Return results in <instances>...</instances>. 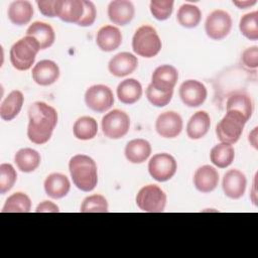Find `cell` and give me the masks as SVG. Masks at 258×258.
Wrapping results in <instances>:
<instances>
[{
  "label": "cell",
  "mask_w": 258,
  "mask_h": 258,
  "mask_svg": "<svg viewBox=\"0 0 258 258\" xmlns=\"http://www.w3.org/2000/svg\"><path fill=\"white\" fill-rule=\"evenodd\" d=\"M179 97L187 107H199L207 99V89L205 85L197 80H187L179 87Z\"/></svg>",
  "instance_id": "11"
},
{
  "label": "cell",
  "mask_w": 258,
  "mask_h": 258,
  "mask_svg": "<svg viewBox=\"0 0 258 258\" xmlns=\"http://www.w3.org/2000/svg\"><path fill=\"white\" fill-rule=\"evenodd\" d=\"M211 118L206 111L196 112L188 120L186 125V134L190 139H201L209 131Z\"/></svg>",
  "instance_id": "20"
},
{
  "label": "cell",
  "mask_w": 258,
  "mask_h": 258,
  "mask_svg": "<svg viewBox=\"0 0 258 258\" xmlns=\"http://www.w3.org/2000/svg\"><path fill=\"white\" fill-rule=\"evenodd\" d=\"M246 176L238 169H231L224 174L223 190L225 195L233 200H238L243 197L246 189Z\"/></svg>",
  "instance_id": "13"
},
{
  "label": "cell",
  "mask_w": 258,
  "mask_h": 258,
  "mask_svg": "<svg viewBox=\"0 0 258 258\" xmlns=\"http://www.w3.org/2000/svg\"><path fill=\"white\" fill-rule=\"evenodd\" d=\"M173 9L172 0H152L150 2V12L157 20H166L170 17Z\"/></svg>",
  "instance_id": "37"
},
{
  "label": "cell",
  "mask_w": 258,
  "mask_h": 258,
  "mask_svg": "<svg viewBox=\"0 0 258 258\" xmlns=\"http://www.w3.org/2000/svg\"><path fill=\"white\" fill-rule=\"evenodd\" d=\"M232 28V18L224 10H214L206 19L205 30L207 35L214 40L225 38Z\"/></svg>",
  "instance_id": "9"
},
{
  "label": "cell",
  "mask_w": 258,
  "mask_h": 258,
  "mask_svg": "<svg viewBox=\"0 0 258 258\" xmlns=\"http://www.w3.org/2000/svg\"><path fill=\"white\" fill-rule=\"evenodd\" d=\"M176 168L174 157L168 153H157L148 162L149 174L160 182L169 180L175 174Z\"/></svg>",
  "instance_id": "8"
},
{
  "label": "cell",
  "mask_w": 258,
  "mask_h": 258,
  "mask_svg": "<svg viewBox=\"0 0 258 258\" xmlns=\"http://www.w3.org/2000/svg\"><path fill=\"white\" fill-rule=\"evenodd\" d=\"M96 42L101 50L113 51L122 43L121 31L113 25H105L99 29Z\"/></svg>",
  "instance_id": "19"
},
{
  "label": "cell",
  "mask_w": 258,
  "mask_h": 258,
  "mask_svg": "<svg viewBox=\"0 0 258 258\" xmlns=\"http://www.w3.org/2000/svg\"><path fill=\"white\" fill-rule=\"evenodd\" d=\"M86 105L93 111L103 113L114 104V96L111 89L105 85H94L85 93Z\"/></svg>",
  "instance_id": "10"
},
{
  "label": "cell",
  "mask_w": 258,
  "mask_h": 258,
  "mask_svg": "<svg viewBox=\"0 0 258 258\" xmlns=\"http://www.w3.org/2000/svg\"><path fill=\"white\" fill-rule=\"evenodd\" d=\"M142 96L141 84L135 79H126L117 87V97L123 104H134Z\"/></svg>",
  "instance_id": "24"
},
{
  "label": "cell",
  "mask_w": 258,
  "mask_h": 258,
  "mask_svg": "<svg viewBox=\"0 0 258 258\" xmlns=\"http://www.w3.org/2000/svg\"><path fill=\"white\" fill-rule=\"evenodd\" d=\"M14 162L20 171L32 172L40 164V155L32 148H22L16 152Z\"/></svg>",
  "instance_id": "27"
},
{
  "label": "cell",
  "mask_w": 258,
  "mask_h": 258,
  "mask_svg": "<svg viewBox=\"0 0 258 258\" xmlns=\"http://www.w3.org/2000/svg\"><path fill=\"white\" fill-rule=\"evenodd\" d=\"M81 213H106L108 212L107 200L101 195H92L87 197L80 209Z\"/></svg>",
  "instance_id": "35"
},
{
  "label": "cell",
  "mask_w": 258,
  "mask_h": 258,
  "mask_svg": "<svg viewBox=\"0 0 258 258\" xmlns=\"http://www.w3.org/2000/svg\"><path fill=\"white\" fill-rule=\"evenodd\" d=\"M84 14L83 0H60L58 16L68 23H78Z\"/></svg>",
  "instance_id": "28"
},
{
  "label": "cell",
  "mask_w": 258,
  "mask_h": 258,
  "mask_svg": "<svg viewBox=\"0 0 258 258\" xmlns=\"http://www.w3.org/2000/svg\"><path fill=\"white\" fill-rule=\"evenodd\" d=\"M134 6L128 0H115L108 6L109 19L117 25H126L134 17Z\"/></svg>",
  "instance_id": "17"
},
{
  "label": "cell",
  "mask_w": 258,
  "mask_h": 258,
  "mask_svg": "<svg viewBox=\"0 0 258 258\" xmlns=\"http://www.w3.org/2000/svg\"><path fill=\"white\" fill-rule=\"evenodd\" d=\"M138 66L137 57L130 52H119L114 55L109 63V72L115 77H126L132 74Z\"/></svg>",
  "instance_id": "15"
},
{
  "label": "cell",
  "mask_w": 258,
  "mask_h": 258,
  "mask_svg": "<svg viewBox=\"0 0 258 258\" xmlns=\"http://www.w3.org/2000/svg\"><path fill=\"white\" fill-rule=\"evenodd\" d=\"M31 209V201L29 197L23 192H15L8 197L2 213H28Z\"/></svg>",
  "instance_id": "33"
},
{
  "label": "cell",
  "mask_w": 258,
  "mask_h": 258,
  "mask_svg": "<svg viewBox=\"0 0 258 258\" xmlns=\"http://www.w3.org/2000/svg\"><path fill=\"white\" fill-rule=\"evenodd\" d=\"M26 35L35 38L40 45V49L48 48L53 44L55 39L53 28L49 24L41 21L33 22L27 28Z\"/></svg>",
  "instance_id": "22"
},
{
  "label": "cell",
  "mask_w": 258,
  "mask_h": 258,
  "mask_svg": "<svg viewBox=\"0 0 258 258\" xmlns=\"http://www.w3.org/2000/svg\"><path fill=\"white\" fill-rule=\"evenodd\" d=\"M233 3L236 6H238L239 8H241V9H246V8L256 4V0H251V1H249V0L248 1H233Z\"/></svg>",
  "instance_id": "43"
},
{
  "label": "cell",
  "mask_w": 258,
  "mask_h": 258,
  "mask_svg": "<svg viewBox=\"0 0 258 258\" xmlns=\"http://www.w3.org/2000/svg\"><path fill=\"white\" fill-rule=\"evenodd\" d=\"M151 153L150 143L145 139H133L125 147V156L131 163L144 162Z\"/></svg>",
  "instance_id": "26"
},
{
  "label": "cell",
  "mask_w": 258,
  "mask_h": 258,
  "mask_svg": "<svg viewBox=\"0 0 258 258\" xmlns=\"http://www.w3.org/2000/svg\"><path fill=\"white\" fill-rule=\"evenodd\" d=\"M23 101L24 97L20 91L14 90L9 93L1 103L0 117L5 121H11L14 119L21 111Z\"/></svg>",
  "instance_id": "25"
},
{
  "label": "cell",
  "mask_w": 258,
  "mask_h": 258,
  "mask_svg": "<svg viewBox=\"0 0 258 258\" xmlns=\"http://www.w3.org/2000/svg\"><path fill=\"white\" fill-rule=\"evenodd\" d=\"M17 178L14 167L9 163L0 165V194L4 195L12 188Z\"/></svg>",
  "instance_id": "36"
},
{
  "label": "cell",
  "mask_w": 258,
  "mask_h": 258,
  "mask_svg": "<svg viewBox=\"0 0 258 258\" xmlns=\"http://www.w3.org/2000/svg\"><path fill=\"white\" fill-rule=\"evenodd\" d=\"M241 33L250 40L258 39V12H250L242 16L239 23Z\"/></svg>",
  "instance_id": "34"
},
{
  "label": "cell",
  "mask_w": 258,
  "mask_h": 258,
  "mask_svg": "<svg viewBox=\"0 0 258 258\" xmlns=\"http://www.w3.org/2000/svg\"><path fill=\"white\" fill-rule=\"evenodd\" d=\"M173 91L163 92L155 89L151 84L147 87L146 96L148 101L155 107H164L166 106L172 98Z\"/></svg>",
  "instance_id": "38"
},
{
  "label": "cell",
  "mask_w": 258,
  "mask_h": 258,
  "mask_svg": "<svg viewBox=\"0 0 258 258\" xmlns=\"http://www.w3.org/2000/svg\"><path fill=\"white\" fill-rule=\"evenodd\" d=\"M40 50V45L32 36H24L17 40L10 48V61L18 71L29 70Z\"/></svg>",
  "instance_id": "3"
},
{
  "label": "cell",
  "mask_w": 258,
  "mask_h": 258,
  "mask_svg": "<svg viewBox=\"0 0 258 258\" xmlns=\"http://www.w3.org/2000/svg\"><path fill=\"white\" fill-rule=\"evenodd\" d=\"M219 182V173L217 169L210 165L199 167L194 175V184L202 192L213 191Z\"/></svg>",
  "instance_id": "18"
},
{
  "label": "cell",
  "mask_w": 258,
  "mask_h": 258,
  "mask_svg": "<svg viewBox=\"0 0 258 258\" xmlns=\"http://www.w3.org/2000/svg\"><path fill=\"white\" fill-rule=\"evenodd\" d=\"M69 178L61 173H51L44 180V189L51 199H61L70 191Z\"/></svg>",
  "instance_id": "21"
},
{
  "label": "cell",
  "mask_w": 258,
  "mask_h": 258,
  "mask_svg": "<svg viewBox=\"0 0 258 258\" xmlns=\"http://www.w3.org/2000/svg\"><path fill=\"white\" fill-rule=\"evenodd\" d=\"M41 14L47 17L58 16L60 0H48V1H37L36 2Z\"/></svg>",
  "instance_id": "40"
},
{
  "label": "cell",
  "mask_w": 258,
  "mask_h": 258,
  "mask_svg": "<svg viewBox=\"0 0 258 258\" xmlns=\"http://www.w3.org/2000/svg\"><path fill=\"white\" fill-rule=\"evenodd\" d=\"M74 135L80 140L93 139L98 132L97 121L89 116H83L79 118L73 127Z\"/></svg>",
  "instance_id": "31"
},
{
  "label": "cell",
  "mask_w": 258,
  "mask_h": 258,
  "mask_svg": "<svg viewBox=\"0 0 258 258\" xmlns=\"http://www.w3.org/2000/svg\"><path fill=\"white\" fill-rule=\"evenodd\" d=\"M178 73L176 69L170 64H163L155 69L151 78V85L163 92L173 91L177 82Z\"/></svg>",
  "instance_id": "14"
},
{
  "label": "cell",
  "mask_w": 258,
  "mask_h": 258,
  "mask_svg": "<svg viewBox=\"0 0 258 258\" xmlns=\"http://www.w3.org/2000/svg\"><path fill=\"white\" fill-rule=\"evenodd\" d=\"M59 77L58 66L49 59L38 61L32 69V79L40 86H49L57 81Z\"/></svg>",
  "instance_id": "16"
},
{
  "label": "cell",
  "mask_w": 258,
  "mask_h": 258,
  "mask_svg": "<svg viewBox=\"0 0 258 258\" xmlns=\"http://www.w3.org/2000/svg\"><path fill=\"white\" fill-rule=\"evenodd\" d=\"M245 118L238 111H227L226 115L221 119L216 127V134L222 143H236L243 132L246 124Z\"/></svg>",
  "instance_id": "5"
},
{
  "label": "cell",
  "mask_w": 258,
  "mask_h": 258,
  "mask_svg": "<svg viewBox=\"0 0 258 258\" xmlns=\"http://www.w3.org/2000/svg\"><path fill=\"white\" fill-rule=\"evenodd\" d=\"M69 169L74 184L83 191L93 190L98 182L96 162L85 154L73 156L69 162Z\"/></svg>",
  "instance_id": "2"
},
{
  "label": "cell",
  "mask_w": 258,
  "mask_h": 258,
  "mask_svg": "<svg viewBox=\"0 0 258 258\" xmlns=\"http://www.w3.org/2000/svg\"><path fill=\"white\" fill-rule=\"evenodd\" d=\"M58 211H59L58 207L49 201H43L36 207V210H35L36 213H50V212L57 213Z\"/></svg>",
  "instance_id": "42"
},
{
  "label": "cell",
  "mask_w": 258,
  "mask_h": 258,
  "mask_svg": "<svg viewBox=\"0 0 258 258\" xmlns=\"http://www.w3.org/2000/svg\"><path fill=\"white\" fill-rule=\"evenodd\" d=\"M28 139L35 144L46 143L57 123L55 109L44 102H34L28 109Z\"/></svg>",
  "instance_id": "1"
},
{
  "label": "cell",
  "mask_w": 258,
  "mask_h": 258,
  "mask_svg": "<svg viewBox=\"0 0 258 258\" xmlns=\"http://www.w3.org/2000/svg\"><path fill=\"white\" fill-rule=\"evenodd\" d=\"M210 158L214 165L220 168H226L234 161L235 150L231 144L220 143L212 148Z\"/></svg>",
  "instance_id": "30"
},
{
  "label": "cell",
  "mask_w": 258,
  "mask_h": 258,
  "mask_svg": "<svg viewBox=\"0 0 258 258\" xmlns=\"http://www.w3.org/2000/svg\"><path fill=\"white\" fill-rule=\"evenodd\" d=\"M33 15V7L29 1H13L8 7V18L15 25L27 24Z\"/></svg>",
  "instance_id": "23"
},
{
  "label": "cell",
  "mask_w": 258,
  "mask_h": 258,
  "mask_svg": "<svg viewBox=\"0 0 258 258\" xmlns=\"http://www.w3.org/2000/svg\"><path fill=\"white\" fill-rule=\"evenodd\" d=\"M161 40L156 30L150 25L140 26L132 38L133 51L143 57H153L161 49Z\"/></svg>",
  "instance_id": "4"
},
{
  "label": "cell",
  "mask_w": 258,
  "mask_h": 258,
  "mask_svg": "<svg viewBox=\"0 0 258 258\" xmlns=\"http://www.w3.org/2000/svg\"><path fill=\"white\" fill-rule=\"evenodd\" d=\"M136 204L143 212L161 213L166 205V195L159 186L148 184L138 191Z\"/></svg>",
  "instance_id": "6"
},
{
  "label": "cell",
  "mask_w": 258,
  "mask_h": 258,
  "mask_svg": "<svg viewBox=\"0 0 258 258\" xmlns=\"http://www.w3.org/2000/svg\"><path fill=\"white\" fill-rule=\"evenodd\" d=\"M130 127L129 116L121 110L110 111L102 118V131L110 139H119L124 137Z\"/></svg>",
  "instance_id": "7"
},
{
  "label": "cell",
  "mask_w": 258,
  "mask_h": 258,
  "mask_svg": "<svg viewBox=\"0 0 258 258\" xmlns=\"http://www.w3.org/2000/svg\"><path fill=\"white\" fill-rule=\"evenodd\" d=\"M83 3H84V14L81 20L77 24L80 26H91L96 20V16H97L96 7L93 2L88 0H83Z\"/></svg>",
  "instance_id": "39"
},
{
  "label": "cell",
  "mask_w": 258,
  "mask_h": 258,
  "mask_svg": "<svg viewBox=\"0 0 258 258\" xmlns=\"http://www.w3.org/2000/svg\"><path fill=\"white\" fill-rule=\"evenodd\" d=\"M176 19L181 26L194 28L200 24L202 13L198 6L192 4H183L178 8Z\"/></svg>",
  "instance_id": "32"
},
{
  "label": "cell",
  "mask_w": 258,
  "mask_h": 258,
  "mask_svg": "<svg viewBox=\"0 0 258 258\" xmlns=\"http://www.w3.org/2000/svg\"><path fill=\"white\" fill-rule=\"evenodd\" d=\"M242 62L248 69H257L258 67V46L254 45L246 48L242 53Z\"/></svg>",
  "instance_id": "41"
},
{
  "label": "cell",
  "mask_w": 258,
  "mask_h": 258,
  "mask_svg": "<svg viewBox=\"0 0 258 258\" xmlns=\"http://www.w3.org/2000/svg\"><path fill=\"white\" fill-rule=\"evenodd\" d=\"M257 127L254 128V130L249 134V141L253 145L254 148H257Z\"/></svg>",
  "instance_id": "44"
},
{
  "label": "cell",
  "mask_w": 258,
  "mask_h": 258,
  "mask_svg": "<svg viewBox=\"0 0 258 258\" xmlns=\"http://www.w3.org/2000/svg\"><path fill=\"white\" fill-rule=\"evenodd\" d=\"M227 111H238L246 121L250 119L253 113V103L251 98L244 93H235L231 95L226 103Z\"/></svg>",
  "instance_id": "29"
},
{
  "label": "cell",
  "mask_w": 258,
  "mask_h": 258,
  "mask_svg": "<svg viewBox=\"0 0 258 258\" xmlns=\"http://www.w3.org/2000/svg\"><path fill=\"white\" fill-rule=\"evenodd\" d=\"M157 133L164 138H174L178 136L182 130V119L180 115L174 111L161 113L155 122Z\"/></svg>",
  "instance_id": "12"
}]
</instances>
